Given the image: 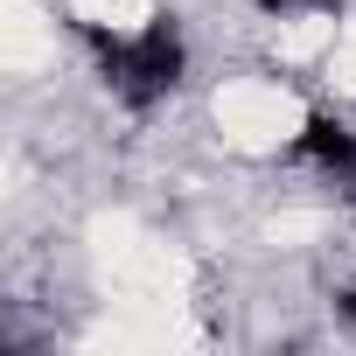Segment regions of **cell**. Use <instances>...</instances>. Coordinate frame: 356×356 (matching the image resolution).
I'll list each match as a JSON object with an SVG mask.
<instances>
[{"label": "cell", "instance_id": "3957f363", "mask_svg": "<svg viewBox=\"0 0 356 356\" xmlns=\"http://www.w3.org/2000/svg\"><path fill=\"white\" fill-rule=\"evenodd\" d=\"M266 22H293V15H342V0H259Z\"/></svg>", "mask_w": 356, "mask_h": 356}, {"label": "cell", "instance_id": "6da1fadb", "mask_svg": "<svg viewBox=\"0 0 356 356\" xmlns=\"http://www.w3.org/2000/svg\"><path fill=\"white\" fill-rule=\"evenodd\" d=\"M77 35L98 56V77L112 84V98L133 105V112H154L161 98H175V84L189 77V42H182V29H175V15H147L140 29L77 22Z\"/></svg>", "mask_w": 356, "mask_h": 356}, {"label": "cell", "instance_id": "7a4b0ae2", "mask_svg": "<svg viewBox=\"0 0 356 356\" xmlns=\"http://www.w3.org/2000/svg\"><path fill=\"white\" fill-rule=\"evenodd\" d=\"M286 161H300V168L328 175V182L356 189V133H349L335 112H307L300 133H293V147H286Z\"/></svg>", "mask_w": 356, "mask_h": 356}, {"label": "cell", "instance_id": "277c9868", "mask_svg": "<svg viewBox=\"0 0 356 356\" xmlns=\"http://www.w3.org/2000/svg\"><path fill=\"white\" fill-rule=\"evenodd\" d=\"M335 314H342V321H349V328H356V280H349V286H342V293H335Z\"/></svg>", "mask_w": 356, "mask_h": 356}]
</instances>
